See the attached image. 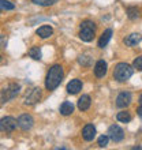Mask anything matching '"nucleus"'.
Instances as JSON below:
<instances>
[{"mask_svg":"<svg viewBox=\"0 0 142 150\" xmlns=\"http://www.w3.org/2000/svg\"><path fill=\"white\" fill-rule=\"evenodd\" d=\"M29 56L34 60H40L41 59V51H40L38 47H33L29 49Z\"/></svg>","mask_w":142,"mask_h":150,"instance_id":"aec40b11","label":"nucleus"},{"mask_svg":"<svg viewBox=\"0 0 142 150\" xmlns=\"http://www.w3.org/2000/svg\"><path fill=\"white\" fill-rule=\"evenodd\" d=\"M116 119H118L120 123H129L131 122V115L129 113V112H119L118 115H116Z\"/></svg>","mask_w":142,"mask_h":150,"instance_id":"6ab92c4d","label":"nucleus"},{"mask_svg":"<svg viewBox=\"0 0 142 150\" xmlns=\"http://www.w3.org/2000/svg\"><path fill=\"white\" fill-rule=\"evenodd\" d=\"M33 124H34V119H33L30 115L23 113L18 117V127H19L21 130H23V131L30 130L33 127Z\"/></svg>","mask_w":142,"mask_h":150,"instance_id":"0eeeda50","label":"nucleus"},{"mask_svg":"<svg viewBox=\"0 0 142 150\" xmlns=\"http://www.w3.org/2000/svg\"><path fill=\"white\" fill-rule=\"evenodd\" d=\"M139 104H141V105H142V94L139 96Z\"/></svg>","mask_w":142,"mask_h":150,"instance_id":"bb28decb","label":"nucleus"},{"mask_svg":"<svg viewBox=\"0 0 142 150\" xmlns=\"http://www.w3.org/2000/svg\"><path fill=\"white\" fill-rule=\"evenodd\" d=\"M15 8V4L8 0H0V11H11Z\"/></svg>","mask_w":142,"mask_h":150,"instance_id":"a211bd4d","label":"nucleus"},{"mask_svg":"<svg viewBox=\"0 0 142 150\" xmlns=\"http://www.w3.org/2000/svg\"><path fill=\"white\" fill-rule=\"evenodd\" d=\"M108 135L114 142H120L124 138V131L122 130V127H119L118 124H112L108 128Z\"/></svg>","mask_w":142,"mask_h":150,"instance_id":"423d86ee","label":"nucleus"},{"mask_svg":"<svg viewBox=\"0 0 142 150\" xmlns=\"http://www.w3.org/2000/svg\"><path fill=\"white\" fill-rule=\"evenodd\" d=\"M78 62H79V64H82V66H87V64H89V56H79Z\"/></svg>","mask_w":142,"mask_h":150,"instance_id":"393cba45","label":"nucleus"},{"mask_svg":"<svg viewBox=\"0 0 142 150\" xmlns=\"http://www.w3.org/2000/svg\"><path fill=\"white\" fill-rule=\"evenodd\" d=\"M74 112V105L72 103H68V101H64L62 105H60V113L63 116H68Z\"/></svg>","mask_w":142,"mask_h":150,"instance_id":"f3484780","label":"nucleus"},{"mask_svg":"<svg viewBox=\"0 0 142 150\" xmlns=\"http://www.w3.org/2000/svg\"><path fill=\"white\" fill-rule=\"evenodd\" d=\"M96 25L92 21H83L81 23V32H79V38L85 42H90L94 38Z\"/></svg>","mask_w":142,"mask_h":150,"instance_id":"7ed1b4c3","label":"nucleus"},{"mask_svg":"<svg viewBox=\"0 0 142 150\" xmlns=\"http://www.w3.org/2000/svg\"><path fill=\"white\" fill-rule=\"evenodd\" d=\"M141 34H138V33H133V34H130V36H127L126 38H124V44H126L127 47H135L137 44L141 42Z\"/></svg>","mask_w":142,"mask_h":150,"instance_id":"4468645a","label":"nucleus"},{"mask_svg":"<svg viewBox=\"0 0 142 150\" xmlns=\"http://www.w3.org/2000/svg\"><path fill=\"white\" fill-rule=\"evenodd\" d=\"M139 15V11L137 7H129L127 8V16L130 18V19H135V18H138Z\"/></svg>","mask_w":142,"mask_h":150,"instance_id":"4be33fe9","label":"nucleus"},{"mask_svg":"<svg viewBox=\"0 0 142 150\" xmlns=\"http://www.w3.org/2000/svg\"><path fill=\"white\" fill-rule=\"evenodd\" d=\"M18 126V120L12 116H6L0 119V131L1 132H12Z\"/></svg>","mask_w":142,"mask_h":150,"instance_id":"39448f33","label":"nucleus"},{"mask_svg":"<svg viewBox=\"0 0 142 150\" xmlns=\"http://www.w3.org/2000/svg\"><path fill=\"white\" fill-rule=\"evenodd\" d=\"M37 36L40 37V38H48V37L52 36V33H53V29L51 28V26H48V25H44V26H41V28L37 29Z\"/></svg>","mask_w":142,"mask_h":150,"instance_id":"2eb2a0df","label":"nucleus"},{"mask_svg":"<svg viewBox=\"0 0 142 150\" xmlns=\"http://www.w3.org/2000/svg\"><path fill=\"white\" fill-rule=\"evenodd\" d=\"M21 86L18 83H10L7 87H4L0 93V103H8L10 100L15 98L19 94Z\"/></svg>","mask_w":142,"mask_h":150,"instance_id":"20e7f679","label":"nucleus"},{"mask_svg":"<svg viewBox=\"0 0 142 150\" xmlns=\"http://www.w3.org/2000/svg\"><path fill=\"white\" fill-rule=\"evenodd\" d=\"M133 67L137 68L138 71H142V56H138L137 59H134V62H133Z\"/></svg>","mask_w":142,"mask_h":150,"instance_id":"b1692460","label":"nucleus"},{"mask_svg":"<svg viewBox=\"0 0 142 150\" xmlns=\"http://www.w3.org/2000/svg\"><path fill=\"white\" fill-rule=\"evenodd\" d=\"M111 37H112V29H107L105 32L101 34V37H100V40H99V47L100 48L107 47V44L109 42Z\"/></svg>","mask_w":142,"mask_h":150,"instance_id":"dca6fc26","label":"nucleus"},{"mask_svg":"<svg viewBox=\"0 0 142 150\" xmlns=\"http://www.w3.org/2000/svg\"><path fill=\"white\" fill-rule=\"evenodd\" d=\"M137 113H138V116H139V117L142 119V105H141V107L138 108V109H137Z\"/></svg>","mask_w":142,"mask_h":150,"instance_id":"a878e982","label":"nucleus"},{"mask_svg":"<svg viewBox=\"0 0 142 150\" xmlns=\"http://www.w3.org/2000/svg\"><path fill=\"white\" fill-rule=\"evenodd\" d=\"M131 104V94L129 91H122L120 94L116 97V107L119 108H126Z\"/></svg>","mask_w":142,"mask_h":150,"instance_id":"1a4fd4ad","label":"nucleus"},{"mask_svg":"<svg viewBox=\"0 0 142 150\" xmlns=\"http://www.w3.org/2000/svg\"><path fill=\"white\" fill-rule=\"evenodd\" d=\"M66 90H67V93H70V94H77V93H79V91L82 90V82H81L79 79H72V81H70V82L67 83Z\"/></svg>","mask_w":142,"mask_h":150,"instance_id":"9b49d317","label":"nucleus"},{"mask_svg":"<svg viewBox=\"0 0 142 150\" xmlns=\"http://www.w3.org/2000/svg\"><path fill=\"white\" fill-rule=\"evenodd\" d=\"M82 138L87 142H90L96 138V127L93 124H86L82 128Z\"/></svg>","mask_w":142,"mask_h":150,"instance_id":"9d476101","label":"nucleus"},{"mask_svg":"<svg viewBox=\"0 0 142 150\" xmlns=\"http://www.w3.org/2000/svg\"><path fill=\"white\" fill-rule=\"evenodd\" d=\"M107 70H108V66L104 60H99L94 66V75L97 78H103L104 75L107 74Z\"/></svg>","mask_w":142,"mask_h":150,"instance_id":"f8f14e48","label":"nucleus"},{"mask_svg":"<svg viewBox=\"0 0 142 150\" xmlns=\"http://www.w3.org/2000/svg\"><path fill=\"white\" fill-rule=\"evenodd\" d=\"M109 135H101L99 138V146L100 147H105L108 145V141H109Z\"/></svg>","mask_w":142,"mask_h":150,"instance_id":"5701e85b","label":"nucleus"},{"mask_svg":"<svg viewBox=\"0 0 142 150\" xmlns=\"http://www.w3.org/2000/svg\"><path fill=\"white\" fill-rule=\"evenodd\" d=\"M63 67L60 64H53L49 71L47 74V78H45V87L47 90H55L56 87L59 86L62 81H63Z\"/></svg>","mask_w":142,"mask_h":150,"instance_id":"f257e3e1","label":"nucleus"},{"mask_svg":"<svg viewBox=\"0 0 142 150\" xmlns=\"http://www.w3.org/2000/svg\"><path fill=\"white\" fill-rule=\"evenodd\" d=\"M90 104H92L90 96L82 94L78 100V109L79 111H87V109L90 108Z\"/></svg>","mask_w":142,"mask_h":150,"instance_id":"ddd939ff","label":"nucleus"},{"mask_svg":"<svg viewBox=\"0 0 142 150\" xmlns=\"http://www.w3.org/2000/svg\"><path fill=\"white\" fill-rule=\"evenodd\" d=\"M134 67H131L130 64L127 63H119L116 64V67L114 70V78L119 82H126L127 79L131 78V75L134 72L133 70Z\"/></svg>","mask_w":142,"mask_h":150,"instance_id":"f03ea898","label":"nucleus"},{"mask_svg":"<svg viewBox=\"0 0 142 150\" xmlns=\"http://www.w3.org/2000/svg\"><path fill=\"white\" fill-rule=\"evenodd\" d=\"M32 3L43 6V7H48V6H53L55 3H58V0H32Z\"/></svg>","mask_w":142,"mask_h":150,"instance_id":"412c9836","label":"nucleus"},{"mask_svg":"<svg viewBox=\"0 0 142 150\" xmlns=\"http://www.w3.org/2000/svg\"><path fill=\"white\" fill-rule=\"evenodd\" d=\"M41 96H43L41 89H40V87H34V89H33V90L26 96V98H25V104H26V105H33V104L38 103L40 100H41Z\"/></svg>","mask_w":142,"mask_h":150,"instance_id":"6e6552de","label":"nucleus"}]
</instances>
